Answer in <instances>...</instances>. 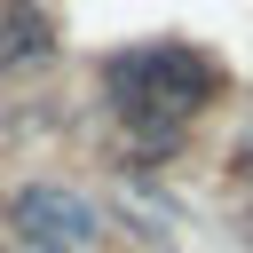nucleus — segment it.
<instances>
[{"label":"nucleus","mask_w":253,"mask_h":253,"mask_svg":"<svg viewBox=\"0 0 253 253\" xmlns=\"http://www.w3.org/2000/svg\"><path fill=\"white\" fill-rule=\"evenodd\" d=\"M213 87H221V71H213V55L190 47V40L119 47V55L103 63V95H111V111L126 119L134 150H158V158L182 150V126L213 103Z\"/></svg>","instance_id":"nucleus-1"},{"label":"nucleus","mask_w":253,"mask_h":253,"mask_svg":"<svg viewBox=\"0 0 253 253\" xmlns=\"http://www.w3.org/2000/svg\"><path fill=\"white\" fill-rule=\"evenodd\" d=\"M8 229L24 237V253H87L95 245V206L63 182H24L8 198Z\"/></svg>","instance_id":"nucleus-2"},{"label":"nucleus","mask_w":253,"mask_h":253,"mask_svg":"<svg viewBox=\"0 0 253 253\" xmlns=\"http://www.w3.org/2000/svg\"><path fill=\"white\" fill-rule=\"evenodd\" d=\"M55 55V16L40 0H0V71H32Z\"/></svg>","instance_id":"nucleus-3"}]
</instances>
